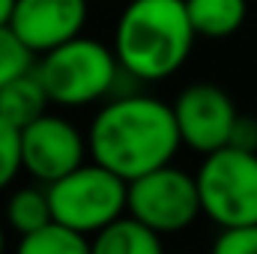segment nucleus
Here are the masks:
<instances>
[{"label": "nucleus", "mask_w": 257, "mask_h": 254, "mask_svg": "<svg viewBox=\"0 0 257 254\" xmlns=\"http://www.w3.org/2000/svg\"><path fill=\"white\" fill-rule=\"evenodd\" d=\"M180 144L174 108L153 96H123L108 102L87 135L93 162L114 171L126 183L171 165Z\"/></svg>", "instance_id": "nucleus-1"}, {"label": "nucleus", "mask_w": 257, "mask_h": 254, "mask_svg": "<svg viewBox=\"0 0 257 254\" xmlns=\"http://www.w3.org/2000/svg\"><path fill=\"white\" fill-rule=\"evenodd\" d=\"M194 39L186 0H128L117 18L114 54L132 78L162 81L189 60Z\"/></svg>", "instance_id": "nucleus-2"}, {"label": "nucleus", "mask_w": 257, "mask_h": 254, "mask_svg": "<svg viewBox=\"0 0 257 254\" xmlns=\"http://www.w3.org/2000/svg\"><path fill=\"white\" fill-rule=\"evenodd\" d=\"M120 60L114 48L102 45L90 36H75L63 45L42 54L36 63V75L54 105L81 108L99 102L117 84Z\"/></svg>", "instance_id": "nucleus-3"}, {"label": "nucleus", "mask_w": 257, "mask_h": 254, "mask_svg": "<svg viewBox=\"0 0 257 254\" xmlns=\"http://www.w3.org/2000/svg\"><path fill=\"white\" fill-rule=\"evenodd\" d=\"M51 200V215L66 227L90 236L117 221L126 212L128 183L114 171L93 165H78L66 177L45 186Z\"/></svg>", "instance_id": "nucleus-4"}, {"label": "nucleus", "mask_w": 257, "mask_h": 254, "mask_svg": "<svg viewBox=\"0 0 257 254\" xmlns=\"http://www.w3.org/2000/svg\"><path fill=\"white\" fill-rule=\"evenodd\" d=\"M194 180L203 215L218 227L257 224V153L236 147L206 153Z\"/></svg>", "instance_id": "nucleus-5"}, {"label": "nucleus", "mask_w": 257, "mask_h": 254, "mask_svg": "<svg viewBox=\"0 0 257 254\" xmlns=\"http://www.w3.org/2000/svg\"><path fill=\"white\" fill-rule=\"evenodd\" d=\"M126 212L159 236L186 230L203 212L197 180L174 165H162L150 174H141L128 180Z\"/></svg>", "instance_id": "nucleus-6"}, {"label": "nucleus", "mask_w": 257, "mask_h": 254, "mask_svg": "<svg viewBox=\"0 0 257 254\" xmlns=\"http://www.w3.org/2000/svg\"><path fill=\"white\" fill-rule=\"evenodd\" d=\"M171 108L177 117L180 141L203 156L227 147L230 129L239 117L233 99L218 84H206V81L189 84Z\"/></svg>", "instance_id": "nucleus-7"}, {"label": "nucleus", "mask_w": 257, "mask_h": 254, "mask_svg": "<svg viewBox=\"0 0 257 254\" xmlns=\"http://www.w3.org/2000/svg\"><path fill=\"white\" fill-rule=\"evenodd\" d=\"M87 144L81 132L63 117L42 114L21 129V168L39 183H54L84 165Z\"/></svg>", "instance_id": "nucleus-8"}, {"label": "nucleus", "mask_w": 257, "mask_h": 254, "mask_svg": "<svg viewBox=\"0 0 257 254\" xmlns=\"http://www.w3.org/2000/svg\"><path fill=\"white\" fill-rule=\"evenodd\" d=\"M87 24V0H15L9 27L33 51L45 54L81 36Z\"/></svg>", "instance_id": "nucleus-9"}, {"label": "nucleus", "mask_w": 257, "mask_h": 254, "mask_svg": "<svg viewBox=\"0 0 257 254\" xmlns=\"http://www.w3.org/2000/svg\"><path fill=\"white\" fill-rule=\"evenodd\" d=\"M48 102L51 99H48L39 75H36V66L0 87V117L6 123H12L18 132L24 126H30L33 120H39L42 114H48L45 111Z\"/></svg>", "instance_id": "nucleus-10"}, {"label": "nucleus", "mask_w": 257, "mask_h": 254, "mask_svg": "<svg viewBox=\"0 0 257 254\" xmlns=\"http://www.w3.org/2000/svg\"><path fill=\"white\" fill-rule=\"evenodd\" d=\"M90 254H165L156 230L132 215H120L90 239Z\"/></svg>", "instance_id": "nucleus-11"}, {"label": "nucleus", "mask_w": 257, "mask_h": 254, "mask_svg": "<svg viewBox=\"0 0 257 254\" xmlns=\"http://www.w3.org/2000/svg\"><path fill=\"white\" fill-rule=\"evenodd\" d=\"M189 21L203 39L233 36L248 15V0H186Z\"/></svg>", "instance_id": "nucleus-12"}, {"label": "nucleus", "mask_w": 257, "mask_h": 254, "mask_svg": "<svg viewBox=\"0 0 257 254\" xmlns=\"http://www.w3.org/2000/svg\"><path fill=\"white\" fill-rule=\"evenodd\" d=\"M15 254H90V239L60 221H48L45 227L24 233Z\"/></svg>", "instance_id": "nucleus-13"}, {"label": "nucleus", "mask_w": 257, "mask_h": 254, "mask_svg": "<svg viewBox=\"0 0 257 254\" xmlns=\"http://www.w3.org/2000/svg\"><path fill=\"white\" fill-rule=\"evenodd\" d=\"M6 218H9L12 230H18L21 236L45 227L48 221H54L48 189H33V186L30 189H18L6 203Z\"/></svg>", "instance_id": "nucleus-14"}, {"label": "nucleus", "mask_w": 257, "mask_h": 254, "mask_svg": "<svg viewBox=\"0 0 257 254\" xmlns=\"http://www.w3.org/2000/svg\"><path fill=\"white\" fill-rule=\"evenodd\" d=\"M33 51L12 33V27H0V87L9 84L12 78L24 75L33 69Z\"/></svg>", "instance_id": "nucleus-15"}, {"label": "nucleus", "mask_w": 257, "mask_h": 254, "mask_svg": "<svg viewBox=\"0 0 257 254\" xmlns=\"http://www.w3.org/2000/svg\"><path fill=\"white\" fill-rule=\"evenodd\" d=\"M21 171V132L0 117V189H6Z\"/></svg>", "instance_id": "nucleus-16"}, {"label": "nucleus", "mask_w": 257, "mask_h": 254, "mask_svg": "<svg viewBox=\"0 0 257 254\" xmlns=\"http://www.w3.org/2000/svg\"><path fill=\"white\" fill-rule=\"evenodd\" d=\"M212 254H257V224L221 227L218 239L212 242Z\"/></svg>", "instance_id": "nucleus-17"}, {"label": "nucleus", "mask_w": 257, "mask_h": 254, "mask_svg": "<svg viewBox=\"0 0 257 254\" xmlns=\"http://www.w3.org/2000/svg\"><path fill=\"white\" fill-rule=\"evenodd\" d=\"M227 147L257 153V117H245V114H239L236 123H233V129H230V141H227Z\"/></svg>", "instance_id": "nucleus-18"}, {"label": "nucleus", "mask_w": 257, "mask_h": 254, "mask_svg": "<svg viewBox=\"0 0 257 254\" xmlns=\"http://www.w3.org/2000/svg\"><path fill=\"white\" fill-rule=\"evenodd\" d=\"M12 9H15V0H0V27H6V24H9Z\"/></svg>", "instance_id": "nucleus-19"}, {"label": "nucleus", "mask_w": 257, "mask_h": 254, "mask_svg": "<svg viewBox=\"0 0 257 254\" xmlns=\"http://www.w3.org/2000/svg\"><path fill=\"white\" fill-rule=\"evenodd\" d=\"M3 245H6V239H3V227H0V254H3Z\"/></svg>", "instance_id": "nucleus-20"}]
</instances>
